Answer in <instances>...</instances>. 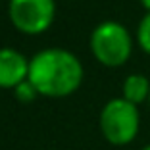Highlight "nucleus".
<instances>
[{
    "label": "nucleus",
    "instance_id": "1",
    "mask_svg": "<svg viewBox=\"0 0 150 150\" xmlns=\"http://www.w3.org/2000/svg\"><path fill=\"white\" fill-rule=\"evenodd\" d=\"M27 81L42 96H69L81 87L83 66L66 48H44L29 60Z\"/></svg>",
    "mask_w": 150,
    "mask_h": 150
},
{
    "label": "nucleus",
    "instance_id": "2",
    "mask_svg": "<svg viewBox=\"0 0 150 150\" xmlns=\"http://www.w3.org/2000/svg\"><path fill=\"white\" fill-rule=\"evenodd\" d=\"M91 50L102 66L106 67H119L123 66L131 56L133 39L129 31L117 21H102L94 27L91 33Z\"/></svg>",
    "mask_w": 150,
    "mask_h": 150
},
{
    "label": "nucleus",
    "instance_id": "3",
    "mask_svg": "<svg viewBox=\"0 0 150 150\" xmlns=\"http://www.w3.org/2000/svg\"><path fill=\"white\" fill-rule=\"evenodd\" d=\"M141 127V115L135 104L125 98H112L100 112V131L110 144L123 146L135 141Z\"/></svg>",
    "mask_w": 150,
    "mask_h": 150
},
{
    "label": "nucleus",
    "instance_id": "4",
    "mask_svg": "<svg viewBox=\"0 0 150 150\" xmlns=\"http://www.w3.org/2000/svg\"><path fill=\"white\" fill-rule=\"evenodd\" d=\"M8 13L13 27L25 35H39L52 25L54 0H10Z\"/></svg>",
    "mask_w": 150,
    "mask_h": 150
},
{
    "label": "nucleus",
    "instance_id": "5",
    "mask_svg": "<svg viewBox=\"0 0 150 150\" xmlns=\"http://www.w3.org/2000/svg\"><path fill=\"white\" fill-rule=\"evenodd\" d=\"M29 77V60L16 48H0V88H16Z\"/></svg>",
    "mask_w": 150,
    "mask_h": 150
},
{
    "label": "nucleus",
    "instance_id": "6",
    "mask_svg": "<svg viewBox=\"0 0 150 150\" xmlns=\"http://www.w3.org/2000/svg\"><path fill=\"white\" fill-rule=\"evenodd\" d=\"M127 102L139 106L141 102L150 98V81L142 73H131L123 81V96Z\"/></svg>",
    "mask_w": 150,
    "mask_h": 150
},
{
    "label": "nucleus",
    "instance_id": "7",
    "mask_svg": "<svg viewBox=\"0 0 150 150\" xmlns=\"http://www.w3.org/2000/svg\"><path fill=\"white\" fill-rule=\"evenodd\" d=\"M137 40H139V46H141L146 54H150V12H146V16L141 19V23H139Z\"/></svg>",
    "mask_w": 150,
    "mask_h": 150
},
{
    "label": "nucleus",
    "instance_id": "8",
    "mask_svg": "<svg viewBox=\"0 0 150 150\" xmlns=\"http://www.w3.org/2000/svg\"><path fill=\"white\" fill-rule=\"evenodd\" d=\"M13 93H16V98H18L19 102H31V100H35V96L39 94L29 81H23L21 85H18V87L13 88Z\"/></svg>",
    "mask_w": 150,
    "mask_h": 150
},
{
    "label": "nucleus",
    "instance_id": "9",
    "mask_svg": "<svg viewBox=\"0 0 150 150\" xmlns=\"http://www.w3.org/2000/svg\"><path fill=\"white\" fill-rule=\"evenodd\" d=\"M141 4L146 8V12H150V0H141Z\"/></svg>",
    "mask_w": 150,
    "mask_h": 150
},
{
    "label": "nucleus",
    "instance_id": "10",
    "mask_svg": "<svg viewBox=\"0 0 150 150\" xmlns=\"http://www.w3.org/2000/svg\"><path fill=\"white\" fill-rule=\"evenodd\" d=\"M142 150H150V144H148V146H144V148H142Z\"/></svg>",
    "mask_w": 150,
    "mask_h": 150
},
{
    "label": "nucleus",
    "instance_id": "11",
    "mask_svg": "<svg viewBox=\"0 0 150 150\" xmlns=\"http://www.w3.org/2000/svg\"><path fill=\"white\" fill-rule=\"evenodd\" d=\"M148 102H150V98H148Z\"/></svg>",
    "mask_w": 150,
    "mask_h": 150
}]
</instances>
